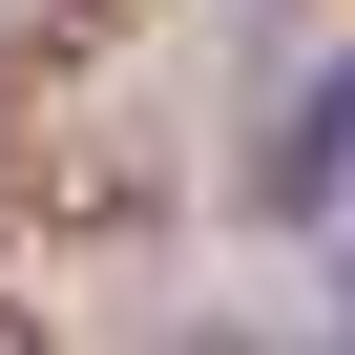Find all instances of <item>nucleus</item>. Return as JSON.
Masks as SVG:
<instances>
[{
  "label": "nucleus",
  "mask_w": 355,
  "mask_h": 355,
  "mask_svg": "<svg viewBox=\"0 0 355 355\" xmlns=\"http://www.w3.org/2000/svg\"><path fill=\"white\" fill-rule=\"evenodd\" d=\"M334 167H355V63H334V84H313V125L272 146V209H313V189H334Z\"/></svg>",
  "instance_id": "nucleus-1"
}]
</instances>
